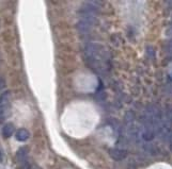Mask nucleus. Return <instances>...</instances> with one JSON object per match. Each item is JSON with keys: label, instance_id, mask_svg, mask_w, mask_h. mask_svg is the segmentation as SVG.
<instances>
[{"label": "nucleus", "instance_id": "obj_2", "mask_svg": "<svg viewBox=\"0 0 172 169\" xmlns=\"http://www.w3.org/2000/svg\"><path fill=\"white\" fill-rule=\"evenodd\" d=\"M109 155L115 161H122L127 156V151L122 148H112L109 150Z\"/></svg>", "mask_w": 172, "mask_h": 169}, {"label": "nucleus", "instance_id": "obj_14", "mask_svg": "<svg viewBox=\"0 0 172 169\" xmlns=\"http://www.w3.org/2000/svg\"><path fill=\"white\" fill-rule=\"evenodd\" d=\"M166 3H167V6H168L169 8H172V0H171V1H167Z\"/></svg>", "mask_w": 172, "mask_h": 169}, {"label": "nucleus", "instance_id": "obj_6", "mask_svg": "<svg viewBox=\"0 0 172 169\" xmlns=\"http://www.w3.org/2000/svg\"><path fill=\"white\" fill-rule=\"evenodd\" d=\"M15 137L19 141H26L29 138V132L26 129H19L16 132V134H15Z\"/></svg>", "mask_w": 172, "mask_h": 169}, {"label": "nucleus", "instance_id": "obj_3", "mask_svg": "<svg viewBox=\"0 0 172 169\" xmlns=\"http://www.w3.org/2000/svg\"><path fill=\"white\" fill-rule=\"evenodd\" d=\"M10 99L11 93L9 90L3 92L0 95V110H8V108H10Z\"/></svg>", "mask_w": 172, "mask_h": 169}, {"label": "nucleus", "instance_id": "obj_5", "mask_svg": "<svg viewBox=\"0 0 172 169\" xmlns=\"http://www.w3.org/2000/svg\"><path fill=\"white\" fill-rule=\"evenodd\" d=\"M14 131H15V129H14L13 123H6V124H4L3 128H2V135H3V137H6V138H9V137L12 136Z\"/></svg>", "mask_w": 172, "mask_h": 169}, {"label": "nucleus", "instance_id": "obj_13", "mask_svg": "<svg viewBox=\"0 0 172 169\" xmlns=\"http://www.w3.org/2000/svg\"><path fill=\"white\" fill-rule=\"evenodd\" d=\"M166 35H167V36H172V27H170V28L167 30Z\"/></svg>", "mask_w": 172, "mask_h": 169}, {"label": "nucleus", "instance_id": "obj_12", "mask_svg": "<svg viewBox=\"0 0 172 169\" xmlns=\"http://www.w3.org/2000/svg\"><path fill=\"white\" fill-rule=\"evenodd\" d=\"M4 87H6V80L3 77H0V92L3 90Z\"/></svg>", "mask_w": 172, "mask_h": 169}, {"label": "nucleus", "instance_id": "obj_4", "mask_svg": "<svg viewBox=\"0 0 172 169\" xmlns=\"http://www.w3.org/2000/svg\"><path fill=\"white\" fill-rule=\"evenodd\" d=\"M27 157H28V149H27V147H22L16 153L17 162L21 164H25L27 162Z\"/></svg>", "mask_w": 172, "mask_h": 169}, {"label": "nucleus", "instance_id": "obj_15", "mask_svg": "<svg viewBox=\"0 0 172 169\" xmlns=\"http://www.w3.org/2000/svg\"><path fill=\"white\" fill-rule=\"evenodd\" d=\"M1 161H2V155L0 154V162H1Z\"/></svg>", "mask_w": 172, "mask_h": 169}, {"label": "nucleus", "instance_id": "obj_11", "mask_svg": "<svg viewBox=\"0 0 172 169\" xmlns=\"http://www.w3.org/2000/svg\"><path fill=\"white\" fill-rule=\"evenodd\" d=\"M166 51L168 53H172V39L168 42V43H167V45H166Z\"/></svg>", "mask_w": 172, "mask_h": 169}, {"label": "nucleus", "instance_id": "obj_16", "mask_svg": "<svg viewBox=\"0 0 172 169\" xmlns=\"http://www.w3.org/2000/svg\"><path fill=\"white\" fill-rule=\"evenodd\" d=\"M31 169H40V168H39V167H32Z\"/></svg>", "mask_w": 172, "mask_h": 169}, {"label": "nucleus", "instance_id": "obj_1", "mask_svg": "<svg viewBox=\"0 0 172 169\" xmlns=\"http://www.w3.org/2000/svg\"><path fill=\"white\" fill-rule=\"evenodd\" d=\"M96 19L94 16H89V15H81V19L76 24V29L79 33H88L92 30L94 27Z\"/></svg>", "mask_w": 172, "mask_h": 169}, {"label": "nucleus", "instance_id": "obj_10", "mask_svg": "<svg viewBox=\"0 0 172 169\" xmlns=\"http://www.w3.org/2000/svg\"><path fill=\"white\" fill-rule=\"evenodd\" d=\"M165 90L168 95H171L172 96V81H169L168 83L166 84V87H165Z\"/></svg>", "mask_w": 172, "mask_h": 169}, {"label": "nucleus", "instance_id": "obj_8", "mask_svg": "<svg viewBox=\"0 0 172 169\" xmlns=\"http://www.w3.org/2000/svg\"><path fill=\"white\" fill-rule=\"evenodd\" d=\"M143 149L147 153H150V154H155L156 153V148L153 145H151V144H146L143 146Z\"/></svg>", "mask_w": 172, "mask_h": 169}, {"label": "nucleus", "instance_id": "obj_9", "mask_svg": "<svg viewBox=\"0 0 172 169\" xmlns=\"http://www.w3.org/2000/svg\"><path fill=\"white\" fill-rule=\"evenodd\" d=\"M110 126L112 127V129L115 131V132L119 133L120 131H121V126H120V123L117 120H111L110 121Z\"/></svg>", "mask_w": 172, "mask_h": 169}, {"label": "nucleus", "instance_id": "obj_7", "mask_svg": "<svg viewBox=\"0 0 172 169\" xmlns=\"http://www.w3.org/2000/svg\"><path fill=\"white\" fill-rule=\"evenodd\" d=\"M135 120V114H134L133 112H126V114H125V122H126L127 124H133V121Z\"/></svg>", "mask_w": 172, "mask_h": 169}]
</instances>
